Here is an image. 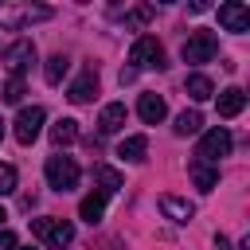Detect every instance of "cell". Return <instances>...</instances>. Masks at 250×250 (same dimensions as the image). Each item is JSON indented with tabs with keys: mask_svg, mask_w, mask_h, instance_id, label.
I'll use <instances>...</instances> for the list:
<instances>
[{
	"mask_svg": "<svg viewBox=\"0 0 250 250\" xmlns=\"http://www.w3.org/2000/svg\"><path fill=\"white\" fill-rule=\"evenodd\" d=\"M55 12L47 4H0V27L8 31H20V27H31L39 20H51Z\"/></svg>",
	"mask_w": 250,
	"mask_h": 250,
	"instance_id": "cell-1",
	"label": "cell"
},
{
	"mask_svg": "<svg viewBox=\"0 0 250 250\" xmlns=\"http://www.w3.org/2000/svg\"><path fill=\"white\" fill-rule=\"evenodd\" d=\"M31 234L47 246V250H62L74 242V227L66 219H31Z\"/></svg>",
	"mask_w": 250,
	"mask_h": 250,
	"instance_id": "cell-2",
	"label": "cell"
},
{
	"mask_svg": "<svg viewBox=\"0 0 250 250\" xmlns=\"http://www.w3.org/2000/svg\"><path fill=\"white\" fill-rule=\"evenodd\" d=\"M129 70H160L164 66V47L152 39V35H141L133 47H129Z\"/></svg>",
	"mask_w": 250,
	"mask_h": 250,
	"instance_id": "cell-3",
	"label": "cell"
},
{
	"mask_svg": "<svg viewBox=\"0 0 250 250\" xmlns=\"http://www.w3.org/2000/svg\"><path fill=\"white\" fill-rule=\"evenodd\" d=\"M47 184L55 188V191H70V188H78V164H74V156H51L47 160Z\"/></svg>",
	"mask_w": 250,
	"mask_h": 250,
	"instance_id": "cell-4",
	"label": "cell"
},
{
	"mask_svg": "<svg viewBox=\"0 0 250 250\" xmlns=\"http://www.w3.org/2000/svg\"><path fill=\"white\" fill-rule=\"evenodd\" d=\"M215 51H219V39H215L211 31H191V35L184 39V51H180V55H184V62H195V66H199V62H211Z\"/></svg>",
	"mask_w": 250,
	"mask_h": 250,
	"instance_id": "cell-5",
	"label": "cell"
},
{
	"mask_svg": "<svg viewBox=\"0 0 250 250\" xmlns=\"http://www.w3.org/2000/svg\"><path fill=\"white\" fill-rule=\"evenodd\" d=\"M230 133L227 129H211V133H203V141H199V148H195V160H203V164H215L219 168V160L230 152Z\"/></svg>",
	"mask_w": 250,
	"mask_h": 250,
	"instance_id": "cell-6",
	"label": "cell"
},
{
	"mask_svg": "<svg viewBox=\"0 0 250 250\" xmlns=\"http://www.w3.org/2000/svg\"><path fill=\"white\" fill-rule=\"evenodd\" d=\"M43 121H47V113H43V105H27V109H20V117H16V141L20 145H31L35 137H39V129H43Z\"/></svg>",
	"mask_w": 250,
	"mask_h": 250,
	"instance_id": "cell-7",
	"label": "cell"
},
{
	"mask_svg": "<svg viewBox=\"0 0 250 250\" xmlns=\"http://www.w3.org/2000/svg\"><path fill=\"white\" fill-rule=\"evenodd\" d=\"M35 62V43L31 39H16L8 51H4V66L12 70V78H23V70Z\"/></svg>",
	"mask_w": 250,
	"mask_h": 250,
	"instance_id": "cell-8",
	"label": "cell"
},
{
	"mask_svg": "<svg viewBox=\"0 0 250 250\" xmlns=\"http://www.w3.org/2000/svg\"><path fill=\"white\" fill-rule=\"evenodd\" d=\"M219 23H223L227 31H234V35H242V31H250V8L238 4V0L219 4Z\"/></svg>",
	"mask_w": 250,
	"mask_h": 250,
	"instance_id": "cell-9",
	"label": "cell"
},
{
	"mask_svg": "<svg viewBox=\"0 0 250 250\" xmlns=\"http://www.w3.org/2000/svg\"><path fill=\"white\" fill-rule=\"evenodd\" d=\"M94 94H98V70H94V66H86V70H82V74H78V78L70 82V90H66V98L82 105V102H90Z\"/></svg>",
	"mask_w": 250,
	"mask_h": 250,
	"instance_id": "cell-10",
	"label": "cell"
},
{
	"mask_svg": "<svg viewBox=\"0 0 250 250\" xmlns=\"http://www.w3.org/2000/svg\"><path fill=\"white\" fill-rule=\"evenodd\" d=\"M137 113H141V121H145V125H160V121H164V113H168V105H164V98H160V94H141Z\"/></svg>",
	"mask_w": 250,
	"mask_h": 250,
	"instance_id": "cell-11",
	"label": "cell"
},
{
	"mask_svg": "<svg viewBox=\"0 0 250 250\" xmlns=\"http://www.w3.org/2000/svg\"><path fill=\"white\" fill-rule=\"evenodd\" d=\"M125 117H129V113H125V102H109V105L102 109V117H98V133H102V137H113V133L125 125Z\"/></svg>",
	"mask_w": 250,
	"mask_h": 250,
	"instance_id": "cell-12",
	"label": "cell"
},
{
	"mask_svg": "<svg viewBox=\"0 0 250 250\" xmlns=\"http://www.w3.org/2000/svg\"><path fill=\"white\" fill-rule=\"evenodd\" d=\"M160 211H164L172 223H191V215H195V207H191L188 199H180V195H160Z\"/></svg>",
	"mask_w": 250,
	"mask_h": 250,
	"instance_id": "cell-13",
	"label": "cell"
},
{
	"mask_svg": "<svg viewBox=\"0 0 250 250\" xmlns=\"http://www.w3.org/2000/svg\"><path fill=\"white\" fill-rule=\"evenodd\" d=\"M242 105H246V94H242L238 86L219 90V117H238V113H242Z\"/></svg>",
	"mask_w": 250,
	"mask_h": 250,
	"instance_id": "cell-14",
	"label": "cell"
},
{
	"mask_svg": "<svg viewBox=\"0 0 250 250\" xmlns=\"http://www.w3.org/2000/svg\"><path fill=\"white\" fill-rule=\"evenodd\" d=\"M188 176L195 180L199 191H211V188L219 184V168H215V164H203V160H191V164H188Z\"/></svg>",
	"mask_w": 250,
	"mask_h": 250,
	"instance_id": "cell-15",
	"label": "cell"
},
{
	"mask_svg": "<svg viewBox=\"0 0 250 250\" xmlns=\"http://www.w3.org/2000/svg\"><path fill=\"white\" fill-rule=\"evenodd\" d=\"M51 141L62 148V145H74L78 141V121L74 117H59L55 125H51Z\"/></svg>",
	"mask_w": 250,
	"mask_h": 250,
	"instance_id": "cell-16",
	"label": "cell"
},
{
	"mask_svg": "<svg viewBox=\"0 0 250 250\" xmlns=\"http://www.w3.org/2000/svg\"><path fill=\"white\" fill-rule=\"evenodd\" d=\"M105 199H109V195H102V191H90V195L82 199L78 215H82L86 223H102V215H105Z\"/></svg>",
	"mask_w": 250,
	"mask_h": 250,
	"instance_id": "cell-17",
	"label": "cell"
},
{
	"mask_svg": "<svg viewBox=\"0 0 250 250\" xmlns=\"http://www.w3.org/2000/svg\"><path fill=\"white\" fill-rule=\"evenodd\" d=\"M145 152H148V137H141V133H137V137H125V141L117 145V156H125V160H133V164L145 160Z\"/></svg>",
	"mask_w": 250,
	"mask_h": 250,
	"instance_id": "cell-18",
	"label": "cell"
},
{
	"mask_svg": "<svg viewBox=\"0 0 250 250\" xmlns=\"http://www.w3.org/2000/svg\"><path fill=\"white\" fill-rule=\"evenodd\" d=\"M188 98H195V102H207L211 94H215V86H211V78L207 74H188Z\"/></svg>",
	"mask_w": 250,
	"mask_h": 250,
	"instance_id": "cell-19",
	"label": "cell"
},
{
	"mask_svg": "<svg viewBox=\"0 0 250 250\" xmlns=\"http://www.w3.org/2000/svg\"><path fill=\"white\" fill-rule=\"evenodd\" d=\"M94 176H98V184H102V195H113V191L121 188V172L109 168V164H94Z\"/></svg>",
	"mask_w": 250,
	"mask_h": 250,
	"instance_id": "cell-20",
	"label": "cell"
},
{
	"mask_svg": "<svg viewBox=\"0 0 250 250\" xmlns=\"http://www.w3.org/2000/svg\"><path fill=\"white\" fill-rule=\"evenodd\" d=\"M66 66H70V59H66V55H51V59H47V66H43V78H47L51 86H59V82H62V74H66Z\"/></svg>",
	"mask_w": 250,
	"mask_h": 250,
	"instance_id": "cell-21",
	"label": "cell"
},
{
	"mask_svg": "<svg viewBox=\"0 0 250 250\" xmlns=\"http://www.w3.org/2000/svg\"><path fill=\"white\" fill-rule=\"evenodd\" d=\"M199 125H203L199 109H184V113L176 117V133H180V137H191V133H199Z\"/></svg>",
	"mask_w": 250,
	"mask_h": 250,
	"instance_id": "cell-22",
	"label": "cell"
},
{
	"mask_svg": "<svg viewBox=\"0 0 250 250\" xmlns=\"http://www.w3.org/2000/svg\"><path fill=\"white\" fill-rule=\"evenodd\" d=\"M148 20H152V8L148 4H137L133 12H125V27H145Z\"/></svg>",
	"mask_w": 250,
	"mask_h": 250,
	"instance_id": "cell-23",
	"label": "cell"
},
{
	"mask_svg": "<svg viewBox=\"0 0 250 250\" xmlns=\"http://www.w3.org/2000/svg\"><path fill=\"white\" fill-rule=\"evenodd\" d=\"M12 191H16V168L0 164V195H12Z\"/></svg>",
	"mask_w": 250,
	"mask_h": 250,
	"instance_id": "cell-24",
	"label": "cell"
},
{
	"mask_svg": "<svg viewBox=\"0 0 250 250\" xmlns=\"http://www.w3.org/2000/svg\"><path fill=\"white\" fill-rule=\"evenodd\" d=\"M20 98H23V78H8V86H4V102L16 105Z\"/></svg>",
	"mask_w": 250,
	"mask_h": 250,
	"instance_id": "cell-25",
	"label": "cell"
},
{
	"mask_svg": "<svg viewBox=\"0 0 250 250\" xmlns=\"http://www.w3.org/2000/svg\"><path fill=\"white\" fill-rule=\"evenodd\" d=\"M0 250H16V234L8 227H0Z\"/></svg>",
	"mask_w": 250,
	"mask_h": 250,
	"instance_id": "cell-26",
	"label": "cell"
},
{
	"mask_svg": "<svg viewBox=\"0 0 250 250\" xmlns=\"http://www.w3.org/2000/svg\"><path fill=\"white\" fill-rule=\"evenodd\" d=\"M215 250H230V242H227L223 234H215Z\"/></svg>",
	"mask_w": 250,
	"mask_h": 250,
	"instance_id": "cell-27",
	"label": "cell"
},
{
	"mask_svg": "<svg viewBox=\"0 0 250 250\" xmlns=\"http://www.w3.org/2000/svg\"><path fill=\"white\" fill-rule=\"evenodd\" d=\"M4 219H8V215H4V207H0V223H4Z\"/></svg>",
	"mask_w": 250,
	"mask_h": 250,
	"instance_id": "cell-28",
	"label": "cell"
},
{
	"mask_svg": "<svg viewBox=\"0 0 250 250\" xmlns=\"http://www.w3.org/2000/svg\"><path fill=\"white\" fill-rule=\"evenodd\" d=\"M0 137H4V121H0Z\"/></svg>",
	"mask_w": 250,
	"mask_h": 250,
	"instance_id": "cell-29",
	"label": "cell"
},
{
	"mask_svg": "<svg viewBox=\"0 0 250 250\" xmlns=\"http://www.w3.org/2000/svg\"><path fill=\"white\" fill-rule=\"evenodd\" d=\"M27 250H31V246H27Z\"/></svg>",
	"mask_w": 250,
	"mask_h": 250,
	"instance_id": "cell-30",
	"label": "cell"
}]
</instances>
